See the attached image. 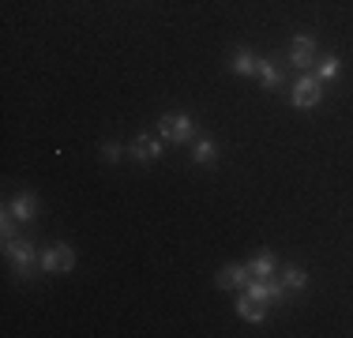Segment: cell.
Wrapping results in <instances>:
<instances>
[{
    "instance_id": "obj_7",
    "label": "cell",
    "mask_w": 353,
    "mask_h": 338,
    "mask_svg": "<svg viewBox=\"0 0 353 338\" xmlns=\"http://www.w3.org/2000/svg\"><path fill=\"white\" fill-rule=\"evenodd\" d=\"M237 312H241V319H248V324H263V319H267V301L245 293V297L237 301Z\"/></svg>"
},
{
    "instance_id": "obj_6",
    "label": "cell",
    "mask_w": 353,
    "mask_h": 338,
    "mask_svg": "<svg viewBox=\"0 0 353 338\" xmlns=\"http://www.w3.org/2000/svg\"><path fill=\"white\" fill-rule=\"evenodd\" d=\"M128 155L136 158V162L150 166V162H158V158H162V143L150 139V135H136V139L128 143Z\"/></svg>"
},
{
    "instance_id": "obj_11",
    "label": "cell",
    "mask_w": 353,
    "mask_h": 338,
    "mask_svg": "<svg viewBox=\"0 0 353 338\" xmlns=\"http://www.w3.org/2000/svg\"><path fill=\"white\" fill-rule=\"evenodd\" d=\"M230 68L241 72V75H256L259 72V57L252 53V49H237V53L230 57Z\"/></svg>"
},
{
    "instance_id": "obj_12",
    "label": "cell",
    "mask_w": 353,
    "mask_h": 338,
    "mask_svg": "<svg viewBox=\"0 0 353 338\" xmlns=\"http://www.w3.org/2000/svg\"><path fill=\"white\" fill-rule=\"evenodd\" d=\"M192 162H199V166H214L218 162V147H214V139H196L192 143Z\"/></svg>"
},
{
    "instance_id": "obj_3",
    "label": "cell",
    "mask_w": 353,
    "mask_h": 338,
    "mask_svg": "<svg viewBox=\"0 0 353 338\" xmlns=\"http://www.w3.org/2000/svg\"><path fill=\"white\" fill-rule=\"evenodd\" d=\"M319 98H323V79H319V75H301V79L293 83L290 101L297 109H312V106H319Z\"/></svg>"
},
{
    "instance_id": "obj_8",
    "label": "cell",
    "mask_w": 353,
    "mask_h": 338,
    "mask_svg": "<svg viewBox=\"0 0 353 338\" xmlns=\"http://www.w3.org/2000/svg\"><path fill=\"white\" fill-rule=\"evenodd\" d=\"M248 278H252L248 267H222L214 275V286H218V290H237V286L248 282Z\"/></svg>"
},
{
    "instance_id": "obj_9",
    "label": "cell",
    "mask_w": 353,
    "mask_h": 338,
    "mask_svg": "<svg viewBox=\"0 0 353 338\" xmlns=\"http://www.w3.org/2000/svg\"><path fill=\"white\" fill-rule=\"evenodd\" d=\"M8 210H12L19 222H30V218L38 215V196H30V192H19V196L8 203Z\"/></svg>"
},
{
    "instance_id": "obj_1",
    "label": "cell",
    "mask_w": 353,
    "mask_h": 338,
    "mask_svg": "<svg viewBox=\"0 0 353 338\" xmlns=\"http://www.w3.org/2000/svg\"><path fill=\"white\" fill-rule=\"evenodd\" d=\"M158 132H162L165 143H176V147L196 143V121H192L188 113H165L162 121H158Z\"/></svg>"
},
{
    "instance_id": "obj_14",
    "label": "cell",
    "mask_w": 353,
    "mask_h": 338,
    "mask_svg": "<svg viewBox=\"0 0 353 338\" xmlns=\"http://www.w3.org/2000/svg\"><path fill=\"white\" fill-rule=\"evenodd\" d=\"M282 286H285V290H305V286H308V270L305 267H282Z\"/></svg>"
},
{
    "instance_id": "obj_4",
    "label": "cell",
    "mask_w": 353,
    "mask_h": 338,
    "mask_svg": "<svg viewBox=\"0 0 353 338\" xmlns=\"http://www.w3.org/2000/svg\"><path fill=\"white\" fill-rule=\"evenodd\" d=\"M46 275H68L75 270V248L72 244H57V248H46L41 252V264H38Z\"/></svg>"
},
{
    "instance_id": "obj_5",
    "label": "cell",
    "mask_w": 353,
    "mask_h": 338,
    "mask_svg": "<svg viewBox=\"0 0 353 338\" xmlns=\"http://www.w3.org/2000/svg\"><path fill=\"white\" fill-rule=\"evenodd\" d=\"M290 64L293 68H301V72H305V68H312L316 64V38L312 34H297V38L290 41Z\"/></svg>"
},
{
    "instance_id": "obj_15",
    "label": "cell",
    "mask_w": 353,
    "mask_h": 338,
    "mask_svg": "<svg viewBox=\"0 0 353 338\" xmlns=\"http://www.w3.org/2000/svg\"><path fill=\"white\" fill-rule=\"evenodd\" d=\"M339 68H342V61L339 57H323V64H319V79H331V75H339Z\"/></svg>"
},
{
    "instance_id": "obj_10",
    "label": "cell",
    "mask_w": 353,
    "mask_h": 338,
    "mask_svg": "<svg viewBox=\"0 0 353 338\" xmlns=\"http://www.w3.org/2000/svg\"><path fill=\"white\" fill-rule=\"evenodd\" d=\"M259 83H263V90H279L282 87V68L271 61V57H259Z\"/></svg>"
},
{
    "instance_id": "obj_13",
    "label": "cell",
    "mask_w": 353,
    "mask_h": 338,
    "mask_svg": "<svg viewBox=\"0 0 353 338\" xmlns=\"http://www.w3.org/2000/svg\"><path fill=\"white\" fill-rule=\"evenodd\" d=\"M274 267H279V264H274L271 252H259V256H252L248 275H252V278H271V275H274Z\"/></svg>"
},
{
    "instance_id": "obj_17",
    "label": "cell",
    "mask_w": 353,
    "mask_h": 338,
    "mask_svg": "<svg viewBox=\"0 0 353 338\" xmlns=\"http://www.w3.org/2000/svg\"><path fill=\"white\" fill-rule=\"evenodd\" d=\"M121 155H124L121 143H113V139H105V143H102V158H105V162H117Z\"/></svg>"
},
{
    "instance_id": "obj_2",
    "label": "cell",
    "mask_w": 353,
    "mask_h": 338,
    "mask_svg": "<svg viewBox=\"0 0 353 338\" xmlns=\"http://www.w3.org/2000/svg\"><path fill=\"white\" fill-rule=\"evenodd\" d=\"M4 256L12 259V267L19 270V275H30L34 264H41V252L30 241H4Z\"/></svg>"
},
{
    "instance_id": "obj_16",
    "label": "cell",
    "mask_w": 353,
    "mask_h": 338,
    "mask_svg": "<svg viewBox=\"0 0 353 338\" xmlns=\"http://www.w3.org/2000/svg\"><path fill=\"white\" fill-rule=\"evenodd\" d=\"M15 222H19V218H15L12 210H4V218H0V233H4V241H15Z\"/></svg>"
}]
</instances>
